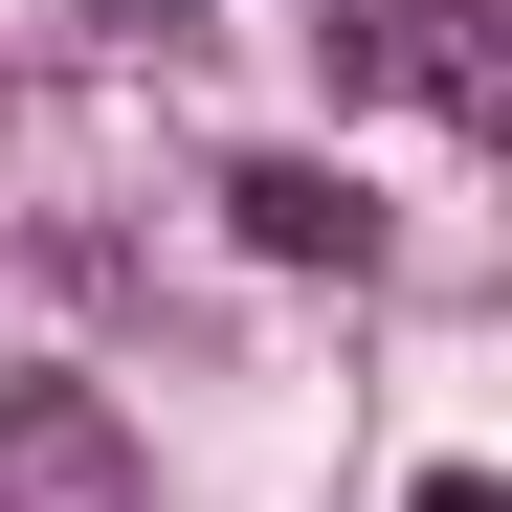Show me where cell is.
<instances>
[{
	"mask_svg": "<svg viewBox=\"0 0 512 512\" xmlns=\"http://www.w3.org/2000/svg\"><path fill=\"white\" fill-rule=\"evenodd\" d=\"M0 512H156V468H134V423L90 379H23L0 401Z\"/></svg>",
	"mask_w": 512,
	"mask_h": 512,
	"instance_id": "obj_1",
	"label": "cell"
},
{
	"mask_svg": "<svg viewBox=\"0 0 512 512\" xmlns=\"http://www.w3.org/2000/svg\"><path fill=\"white\" fill-rule=\"evenodd\" d=\"M223 223L268 245V268H379V201L334 179V156H223Z\"/></svg>",
	"mask_w": 512,
	"mask_h": 512,
	"instance_id": "obj_2",
	"label": "cell"
},
{
	"mask_svg": "<svg viewBox=\"0 0 512 512\" xmlns=\"http://www.w3.org/2000/svg\"><path fill=\"white\" fill-rule=\"evenodd\" d=\"M45 23H90V45H156V23H201V0H45Z\"/></svg>",
	"mask_w": 512,
	"mask_h": 512,
	"instance_id": "obj_3",
	"label": "cell"
},
{
	"mask_svg": "<svg viewBox=\"0 0 512 512\" xmlns=\"http://www.w3.org/2000/svg\"><path fill=\"white\" fill-rule=\"evenodd\" d=\"M379 23H401V0H312V45H334V67H357V45H379Z\"/></svg>",
	"mask_w": 512,
	"mask_h": 512,
	"instance_id": "obj_4",
	"label": "cell"
},
{
	"mask_svg": "<svg viewBox=\"0 0 512 512\" xmlns=\"http://www.w3.org/2000/svg\"><path fill=\"white\" fill-rule=\"evenodd\" d=\"M401 512H512V490H490V468H423V490H401Z\"/></svg>",
	"mask_w": 512,
	"mask_h": 512,
	"instance_id": "obj_5",
	"label": "cell"
}]
</instances>
